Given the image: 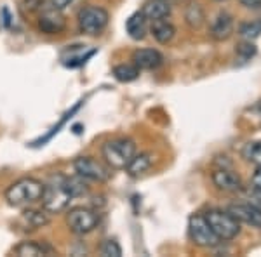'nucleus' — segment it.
<instances>
[{"mask_svg":"<svg viewBox=\"0 0 261 257\" xmlns=\"http://www.w3.org/2000/svg\"><path fill=\"white\" fill-rule=\"evenodd\" d=\"M226 210L239 222L261 230V209L256 207L254 204H231Z\"/></svg>","mask_w":261,"mask_h":257,"instance_id":"9d476101","label":"nucleus"},{"mask_svg":"<svg viewBox=\"0 0 261 257\" xmlns=\"http://www.w3.org/2000/svg\"><path fill=\"white\" fill-rule=\"evenodd\" d=\"M45 184L37 178H21L6 189V200L12 207H24L40 202Z\"/></svg>","mask_w":261,"mask_h":257,"instance_id":"f257e3e1","label":"nucleus"},{"mask_svg":"<svg viewBox=\"0 0 261 257\" xmlns=\"http://www.w3.org/2000/svg\"><path fill=\"white\" fill-rule=\"evenodd\" d=\"M146 19L145 14L141 11L134 12V14L129 16V19L125 21V32L133 40H145L146 37Z\"/></svg>","mask_w":261,"mask_h":257,"instance_id":"a211bd4d","label":"nucleus"},{"mask_svg":"<svg viewBox=\"0 0 261 257\" xmlns=\"http://www.w3.org/2000/svg\"><path fill=\"white\" fill-rule=\"evenodd\" d=\"M171 2H167V0H148L141 9V12L148 21L167 19L171 16Z\"/></svg>","mask_w":261,"mask_h":257,"instance_id":"2eb2a0df","label":"nucleus"},{"mask_svg":"<svg viewBox=\"0 0 261 257\" xmlns=\"http://www.w3.org/2000/svg\"><path fill=\"white\" fill-rule=\"evenodd\" d=\"M133 63L140 70H157L164 65V56L157 49H138L133 54Z\"/></svg>","mask_w":261,"mask_h":257,"instance_id":"f8f14e48","label":"nucleus"},{"mask_svg":"<svg viewBox=\"0 0 261 257\" xmlns=\"http://www.w3.org/2000/svg\"><path fill=\"white\" fill-rule=\"evenodd\" d=\"M65 184H66V188H68L70 195L73 198L84 196V195H87V193H89L87 179H84L82 176H79V174L71 176V178H65Z\"/></svg>","mask_w":261,"mask_h":257,"instance_id":"4be33fe9","label":"nucleus"},{"mask_svg":"<svg viewBox=\"0 0 261 257\" xmlns=\"http://www.w3.org/2000/svg\"><path fill=\"white\" fill-rule=\"evenodd\" d=\"M216 2H225V0H216Z\"/></svg>","mask_w":261,"mask_h":257,"instance_id":"c756f323","label":"nucleus"},{"mask_svg":"<svg viewBox=\"0 0 261 257\" xmlns=\"http://www.w3.org/2000/svg\"><path fill=\"white\" fill-rule=\"evenodd\" d=\"M66 28V19L61 14V11L53 9L45 11L44 14L39 18V30L45 35H58V33L65 32Z\"/></svg>","mask_w":261,"mask_h":257,"instance_id":"9b49d317","label":"nucleus"},{"mask_svg":"<svg viewBox=\"0 0 261 257\" xmlns=\"http://www.w3.org/2000/svg\"><path fill=\"white\" fill-rule=\"evenodd\" d=\"M256 45L252 44V40H244L241 44L237 45V49H235V56H237V60L241 63H247L251 61L252 58L256 56Z\"/></svg>","mask_w":261,"mask_h":257,"instance_id":"b1692460","label":"nucleus"},{"mask_svg":"<svg viewBox=\"0 0 261 257\" xmlns=\"http://www.w3.org/2000/svg\"><path fill=\"white\" fill-rule=\"evenodd\" d=\"M251 204L261 209V165L256 167V172L251 178Z\"/></svg>","mask_w":261,"mask_h":257,"instance_id":"393cba45","label":"nucleus"},{"mask_svg":"<svg viewBox=\"0 0 261 257\" xmlns=\"http://www.w3.org/2000/svg\"><path fill=\"white\" fill-rule=\"evenodd\" d=\"M150 33L159 44L166 45L176 37V26L167 19H159V21H151Z\"/></svg>","mask_w":261,"mask_h":257,"instance_id":"dca6fc26","label":"nucleus"},{"mask_svg":"<svg viewBox=\"0 0 261 257\" xmlns=\"http://www.w3.org/2000/svg\"><path fill=\"white\" fill-rule=\"evenodd\" d=\"M188 235L192 242L200 248H216L221 243V240L218 238V235L209 226L207 219L202 214H193L188 219Z\"/></svg>","mask_w":261,"mask_h":257,"instance_id":"423d86ee","label":"nucleus"},{"mask_svg":"<svg viewBox=\"0 0 261 257\" xmlns=\"http://www.w3.org/2000/svg\"><path fill=\"white\" fill-rule=\"evenodd\" d=\"M77 21H79V30L82 33L96 37V35H99V33H103L105 28L108 26L110 14H108V11L103 9V7L87 6L79 11Z\"/></svg>","mask_w":261,"mask_h":257,"instance_id":"39448f33","label":"nucleus"},{"mask_svg":"<svg viewBox=\"0 0 261 257\" xmlns=\"http://www.w3.org/2000/svg\"><path fill=\"white\" fill-rule=\"evenodd\" d=\"M246 9L251 11H261V0H239Z\"/></svg>","mask_w":261,"mask_h":257,"instance_id":"cd10ccee","label":"nucleus"},{"mask_svg":"<svg viewBox=\"0 0 261 257\" xmlns=\"http://www.w3.org/2000/svg\"><path fill=\"white\" fill-rule=\"evenodd\" d=\"M50 214L45 212L44 209L42 210H37V209H27L23 210V214H21V217H23V221L27 222L28 226L32 227V230H37V227H42V226H47L50 222Z\"/></svg>","mask_w":261,"mask_h":257,"instance_id":"6ab92c4d","label":"nucleus"},{"mask_svg":"<svg viewBox=\"0 0 261 257\" xmlns=\"http://www.w3.org/2000/svg\"><path fill=\"white\" fill-rule=\"evenodd\" d=\"M214 186H216L223 193H241L244 189L242 179L239 178V174H235L231 168H216L211 176Z\"/></svg>","mask_w":261,"mask_h":257,"instance_id":"1a4fd4ad","label":"nucleus"},{"mask_svg":"<svg viewBox=\"0 0 261 257\" xmlns=\"http://www.w3.org/2000/svg\"><path fill=\"white\" fill-rule=\"evenodd\" d=\"M233 16L228 14V12L221 11L220 14L214 18L213 24H211V37L213 40L216 42H223V40H228L233 33Z\"/></svg>","mask_w":261,"mask_h":257,"instance_id":"ddd939ff","label":"nucleus"},{"mask_svg":"<svg viewBox=\"0 0 261 257\" xmlns=\"http://www.w3.org/2000/svg\"><path fill=\"white\" fill-rule=\"evenodd\" d=\"M75 174L82 176L87 181H96V183H107L112 178V168L105 165L103 162L92 157H79L73 162Z\"/></svg>","mask_w":261,"mask_h":257,"instance_id":"6e6552de","label":"nucleus"},{"mask_svg":"<svg viewBox=\"0 0 261 257\" xmlns=\"http://www.w3.org/2000/svg\"><path fill=\"white\" fill-rule=\"evenodd\" d=\"M71 198L73 196L65 184V176H54L44 188V195L40 198L42 209L49 214H61L68 209Z\"/></svg>","mask_w":261,"mask_h":257,"instance_id":"f03ea898","label":"nucleus"},{"mask_svg":"<svg viewBox=\"0 0 261 257\" xmlns=\"http://www.w3.org/2000/svg\"><path fill=\"white\" fill-rule=\"evenodd\" d=\"M239 35H241L244 40L258 39V37L261 35V18L242 23L241 26H239Z\"/></svg>","mask_w":261,"mask_h":257,"instance_id":"5701e85b","label":"nucleus"},{"mask_svg":"<svg viewBox=\"0 0 261 257\" xmlns=\"http://www.w3.org/2000/svg\"><path fill=\"white\" fill-rule=\"evenodd\" d=\"M28 2H32V0H27V4H28Z\"/></svg>","mask_w":261,"mask_h":257,"instance_id":"7c9ffc66","label":"nucleus"},{"mask_svg":"<svg viewBox=\"0 0 261 257\" xmlns=\"http://www.w3.org/2000/svg\"><path fill=\"white\" fill-rule=\"evenodd\" d=\"M53 2V7L54 9H58V11H63V9H66V7L70 6L73 0H50Z\"/></svg>","mask_w":261,"mask_h":257,"instance_id":"c85d7f7f","label":"nucleus"},{"mask_svg":"<svg viewBox=\"0 0 261 257\" xmlns=\"http://www.w3.org/2000/svg\"><path fill=\"white\" fill-rule=\"evenodd\" d=\"M140 68L136 65H117L113 68V77H115L119 82L122 83H129V82H134L138 77H140Z\"/></svg>","mask_w":261,"mask_h":257,"instance_id":"412c9836","label":"nucleus"},{"mask_svg":"<svg viewBox=\"0 0 261 257\" xmlns=\"http://www.w3.org/2000/svg\"><path fill=\"white\" fill-rule=\"evenodd\" d=\"M99 224V214L89 207H73L66 212V226L75 235H89Z\"/></svg>","mask_w":261,"mask_h":257,"instance_id":"0eeeda50","label":"nucleus"},{"mask_svg":"<svg viewBox=\"0 0 261 257\" xmlns=\"http://www.w3.org/2000/svg\"><path fill=\"white\" fill-rule=\"evenodd\" d=\"M167 2H171V0H167Z\"/></svg>","mask_w":261,"mask_h":257,"instance_id":"2f4dec72","label":"nucleus"},{"mask_svg":"<svg viewBox=\"0 0 261 257\" xmlns=\"http://www.w3.org/2000/svg\"><path fill=\"white\" fill-rule=\"evenodd\" d=\"M185 21H187V24L192 28V30H199V28L204 26L205 12L202 9L200 4L192 2L190 6L187 7V11H185Z\"/></svg>","mask_w":261,"mask_h":257,"instance_id":"aec40b11","label":"nucleus"},{"mask_svg":"<svg viewBox=\"0 0 261 257\" xmlns=\"http://www.w3.org/2000/svg\"><path fill=\"white\" fill-rule=\"evenodd\" d=\"M14 254L19 257H40V255H54L56 250L49 243L39 242H21L14 247Z\"/></svg>","mask_w":261,"mask_h":257,"instance_id":"4468645a","label":"nucleus"},{"mask_svg":"<svg viewBox=\"0 0 261 257\" xmlns=\"http://www.w3.org/2000/svg\"><path fill=\"white\" fill-rule=\"evenodd\" d=\"M242 155L247 162H251V163H254L256 167H259L261 165V142H249V145L244 148Z\"/></svg>","mask_w":261,"mask_h":257,"instance_id":"a878e982","label":"nucleus"},{"mask_svg":"<svg viewBox=\"0 0 261 257\" xmlns=\"http://www.w3.org/2000/svg\"><path fill=\"white\" fill-rule=\"evenodd\" d=\"M99 252L103 257H120L122 255V248L115 240H107V242L101 245Z\"/></svg>","mask_w":261,"mask_h":257,"instance_id":"bb28decb","label":"nucleus"},{"mask_svg":"<svg viewBox=\"0 0 261 257\" xmlns=\"http://www.w3.org/2000/svg\"><path fill=\"white\" fill-rule=\"evenodd\" d=\"M101 153H103V158L108 167L122 170V168L127 167V163L138 153V150H136V142L133 139L117 137L105 142L103 148H101Z\"/></svg>","mask_w":261,"mask_h":257,"instance_id":"7ed1b4c3","label":"nucleus"},{"mask_svg":"<svg viewBox=\"0 0 261 257\" xmlns=\"http://www.w3.org/2000/svg\"><path fill=\"white\" fill-rule=\"evenodd\" d=\"M151 163H153V153H150V151L136 153L133 160L127 163V167H125V172H127L130 178H140V176H143L151 167Z\"/></svg>","mask_w":261,"mask_h":257,"instance_id":"f3484780","label":"nucleus"},{"mask_svg":"<svg viewBox=\"0 0 261 257\" xmlns=\"http://www.w3.org/2000/svg\"><path fill=\"white\" fill-rule=\"evenodd\" d=\"M205 219H207L209 226L213 227V231L218 235V238H220L221 242L233 240L241 233V222L231 216L228 210L211 209L205 212Z\"/></svg>","mask_w":261,"mask_h":257,"instance_id":"20e7f679","label":"nucleus"}]
</instances>
